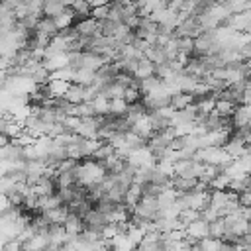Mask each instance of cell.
I'll return each instance as SVG.
<instances>
[{"instance_id": "6da1fadb", "label": "cell", "mask_w": 251, "mask_h": 251, "mask_svg": "<svg viewBox=\"0 0 251 251\" xmlns=\"http://www.w3.org/2000/svg\"><path fill=\"white\" fill-rule=\"evenodd\" d=\"M184 235L186 237H192L194 241H200L204 237H210V222L204 220V218H198V220L190 222L184 227Z\"/></svg>"}, {"instance_id": "7a4b0ae2", "label": "cell", "mask_w": 251, "mask_h": 251, "mask_svg": "<svg viewBox=\"0 0 251 251\" xmlns=\"http://www.w3.org/2000/svg\"><path fill=\"white\" fill-rule=\"evenodd\" d=\"M75 29L78 31V37H96V35H100V31H98V20H94V18H82V20H76L75 24Z\"/></svg>"}, {"instance_id": "3957f363", "label": "cell", "mask_w": 251, "mask_h": 251, "mask_svg": "<svg viewBox=\"0 0 251 251\" xmlns=\"http://www.w3.org/2000/svg\"><path fill=\"white\" fill-rule=\"evenodd\" d=\"M33 31L39 33V35H43V37H47V39H51V37H55V35L59 33V27L55 25V22H53L51 16H41V18L37 20Z\"/></svg>"}, {"instance_id": "277c9868", "label": "cell", "mask_w": 251, "mask_h": 251, "mask_svg": "<svg viewBox=\"0 0 251 251\" xmlns=\"http://www.w3.org/2000/svg\"><path fill=\"white\" fill-rule=\"evenodd\" d=\"M41 65L49 71V73H55V71H61L65 67H69V53H55V55H49L41 61Z\"/></svg>"}, {"instance_id": "5b68a950", "label": "cell", "mask_w": 251, "mask_h": 251, "mask_svg": "<svg viewBox=\"0 0 251 251\" xmlns=\"http://www.w3.org/2000/svg\"><path fill=\"white\" fill-rule=\"evenodd\" d=\"M224 149L231 159H239V157H243L247 153V143L243 139H239V137H229L224 143Z\"/></svg>"}, {"instance_id": "8992f818", "label": "cell", "mask_w": 251, "mask_h": 251, "mask_svg": "<svg viewBox=\"0 0 251 251\" xmlns=\"http://www.w3.org/2000/svg\"><path fill=\"white\" fill-rule=\"evenodd\" d=\"M63 227L67 231V235H78L84 231V220L78 216V214H67L65 222H63Z\"/></svg>"}, {"instance_id": "52a82bcc", "label": "cell", "mask_w": 251, "mask_h": 251, "mask_svg": "<svg viewBox=\"0 0 251 251\" xmlns=\"http://www.w3.org/2000/svg\"><path fill=\"white\" fill-rule=\"evenodd\" d=\"M129 129H131L133 133H137L143 141H147V139L153 135V127H151V122H149L147 114H145V116H141L137 122H133V124L129 126Z\"/></svg>"}, {"instance_id": "ba28073f", "label": "cell", "mask_w": 251, "mask_h": 251, "mask_svg": "<svg viewBox=\"0 0 251 251\" xmlns=\"http://www.w3.org/2000/svg\"><path fill=\"white\" fill-rule=\"evenodd\" d=\"M145 59H149L153 65L169 63L167 53H165V47H163V45H157V43H151V45L145 49Z\"/></svg>"}, {"instance_id": "9c48e42d", "label": "cell", "mask_w": 251, "mask_h": 251, "mask_svg": "<svg viewBox=\"0 0 251 251\" xmlns=\"http://www.w3.org/2000/svg\"><path fill=\"white\" fill-rule=\"evenodd\" d=\"M141 196H143L141 186H139V184H135V182H131V184L127 186L126 194H124V206H126V208H129V210L133 212V208H135V204L141 200Z\"/></svg>"}, {"instance_id": "30bf717a", "label": "cell", "mask_w": 251, "mask_h": 251, "mask_svg": "<svg viewBox=\"0 0 251 251\" xmlns=\"http://www.w3.org/2000/svg\"><path fill=\"white\" fill-rule=\"evenodd\" d=\"M41 214H43V218H45L49 224H61V226H63V222H65V218H67V214H69V208H67V204H61V206L51 208V210H45V212H41Z\"/></svg>"}, {"instance_id": "8fae6325", "label": "cell", "mask_w": 251, "mask_h": 251, "mask_svg": "<svg viewBox=\"0 0 251 251\" xmlns=\"http://www.w3.org/2000/svg\"><path fill=\"white\" fill-rule=\"evenodd\" d=\"M192 98H194V96H192L190 92H180V90H178V92H173V94H171L169 106L176 112V110H182V108H186L188 104H192Z\"/></svg>"}, {"instance_id": "7c38bea8", "label": "cell", "mask_w": 251, "mask_h": 251, "mask_svg": "<svg viewBox=\"0 0 251 251\" xmlns=\"http://www.w3.org/2000/svg\"><path fill=\"white\" fill-rule=\"evenodd\" d=\"M53 22H55V25H57L59 29L73 25V24H75V12H73V8H63L59 14L53 16Z\"/></svg>"}, {"instance_id": "4fadbf2b", "label": "cell", "mask_w": 251, "mask_h": 251, "mask_svg": "<svg viewBox=\"0 0 251 251\" xmlns=\"http://www.w3.org/2000/svg\"><path fill=\"white\" fill-rule=\"evenodd\" d=\"M153 75H155V65H153L149 59H141L139 65H137V69H135V73H133V76H135L137 80L149 78V76H153Z\"/></svg>"}, {"instance_id": "5bb4252c", "label": "cell", "mask_w": 251, "mask_h": 251, "mask_svg": "<svg viewBox=\"0 0 251 251\" xmlns=\"http://www.w3.org/2000/svg\"><path fill=\"white\" fill-rule=\"evenodd\" d=\"M71 82L69 80H61V78H51L47 82V88H49V94L51 96H65V92L69 90Z\"/></svg>"}, {"instance_id": "9a60e30c", "label": "cell", "mask_w": 251, "mask_h": 251, "mask_svg": "<svg viewBox=\"0 0 251 251\" xmlns=\"http://www.w3.org/2000/svg\"><path fill=\"white\" fill-rule=\"evenodd\" d=\"M114 153H116L114 145H112V143H104V141H102V143H100V145L94 149V153H92L90 157H92L94 161H100V163H104V161H106L108 157H112Z\"/></svg>"}, {"instance_id": "2e32d148", "label": "cell", "mask_w": 251, "mask_h": 251, "mask_svg": "<svg viewBox=\"0 0 251 251\" xmlns=\"http://www.w3.org/2000/svg\"><path fill=\"white\" fill-rule=\"evenodd\" d=\"M82 92H84V86H82V84L71 82L69 90L65 92V98H67L71 104H80V102H82Z\"/></svg>"}, {"instance_id": "e0dca14e", "label": "cell", "mask_w": 251, "mask_h": 251, "mask_svg": "<svg viewBox=\"0 0 251 251\" xmlns=\"http://www.w3.org/2000/svg\"><path fill=\"white\" fill-rule=\"evenodd\" d=\"M176 49H178V53H182L190 59L194 53V37H176Z\"/></svg>"}, {"instance_id": "ac0fdd59", "label": "cell", "mask_w": 251, "mask_h": 251, "mask_svg": "<svg viewBox=\"0 0 251 251\" xmlns=\"http://www.w3.org/2000/svg\"><path fill=\"white\" fill-rule=\"evenodd\" d=\"M127 102H126V98H110V110H108V114H112V116H126V112H127Z\"/></svg>"}, {"instance_id": "d6986e66", "label": "cell", "mask_w": 251, "mask_h": 251, "mask_svg": "<svg viewBox=\"0 0 251 251\" xmlns=\"http://www.w3.org/2000/svg\"><path fill=\"white\" fill-rule=\"evenodd\" d=\"M214 110H216L222 118H229V116L233 114V110H235V104L229 102V100H224V98H216V106H214Z\"/></svg>"}, {"instance_id": "ffe728a7", "label": "cell", "mask_w": 251, "mask_h": 251, "mask_svg": "<svg viewBox=\"0 0 251 251\" xmlns=\"http://www.w3.org/2000/svg\"><path fill=\"white\" fill-rule=\"evenodd\" d=\"M92 106H94L96 114H108V110H110V98H106L104 94H96L92 98Z\"/></svg>"}, {"instance_id": "44dd1931", "label": "cell", "mask_w": 251, "mask_h": 251, "mask_svg": "<svg viewBox=\"0 0 251 251\" xmlns=\"http://www.w3.org/2000/svg\"><path fill=\"white\" fill-rule=\"evenodd\" d=\"M229 180H231V178H229L224 171H220V173L214 176V180L210 182V188H212V190H227Z\"/></svg>"}, {"instance_id": "7402d4cb", "label": "cell", "mask_w": 251, "mask_h": 251, "mask_svg": "<svg viewBox=\"0 0 251 251\" xmlns=\"http://www.w3.org/2000/svg\"><path fill=\"white\" fill-rule=\"evenodd\" d=\"M220 243H222V239L204 237L198 241V247H200V251H220Z\"/></svg>"}, {"instance_id": "603a6c76", "label": "cell", "mask_w": 251, "mask_h": 251, "mask_svg": "<svg viewBox=\"0 0 251 251\" xmlns=\"http://www.w3.org/2000/svg\"><path fill=\"white\" fill-rule=\"evenodd\" d=\"M210 237H216V239L224 237V218H216L210 222Z\"/></svg>"}, {"instance_id": "cb8c5ba5", "label": "cell", "mask_w": 251, "mask_h": 251, "mask_svg": "<svg viewBox=\"0 0 251 251\" xmlns=\"http://www.w3.org/2000/svg\"><path fill=\"white\" fill-rule=\"evenodd\" d=\"M124 98L127 104H133L137 100H141V92H139V86H127L126 92H124Z\"/></svg>"}, {"instance_id": "d4e9b609", "label": "cell", "mask_w": 251, "mask_h": 251, "mask_svg": "<svg viewBox=\"0 0 251 251\" xmlns=\"http://www.w3.org/2000/svg\"><path fill=\"white\" fill-rule=\"evenodd\" d=\"M90 18H94V20H98V22L104 20V18H108V4L90 8Z\"/></svg>"}, {"instance_id": "484cf974", "label": "cell", "mask_w": 251, "mask_h": 251, "mask_svg": "<svg viewBox=\"0 0 251 251\" xmlns=\"http://www.w3.org/2000/svg\"><path fill=\"white\" fill-rule=\"evenodd\" d=\"M237 200H239V206H245V208H251V190H247V192H241Z\"/></svg>"}, {"instance_id": "4316f807", "label": "cell", "mask_w": 251, "mask_h": 251, "mask_svg": "<svg viewBox=\"0 0 251 251\" xmlns=\"http://www.w3.org/2000/svg\"><path fill=\"white\" fill-rule=\"evenodd\" d=\"M239 53L243 55V59H249V57H251V37H249V41L239 49Z\"/></svg>"}, {"instance_id": "83f0119b", "label": "cell", "mask_w": 251, "mask_h": 251, "mask_svg": "<svg viewBox=\"0 0 251 251\" xmlns=\"http://www.w3.org/2000/svg\"><path fill=\"white\" fill-rule=\"evenodd\" d=\"M249 222H251V216H249Z\"/></svg>"}]
</instances>
